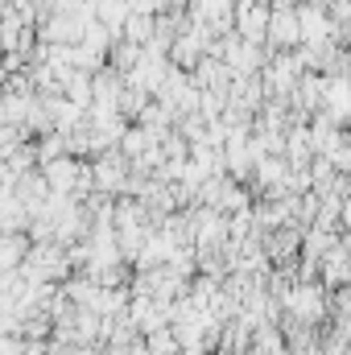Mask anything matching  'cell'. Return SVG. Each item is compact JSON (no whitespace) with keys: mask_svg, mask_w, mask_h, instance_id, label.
Listing matches in <instances>:
<instances>
[{"mask_svg":"<svg viewBox=\"0 0 351 355\" xmlns=\"http://www.w3.org/2000/svg\"><path fill=\"white\" fill-rule=\"evenodd\" d=\"M21 272H25L29 281H58V277L71 272V257H67V248H58L54 240H37V244H29L25 261H21Z\"/></svg>","mask_w":351,"mask_h":355,"instance_id":"6da1fadb","label":"cell"},{"mask_svg":"<svg viewBox=\"0 0 351 355\" xmlns=\"http://www.w3.org/2000/svg\"><path fill=\"white\" fill-rule=\"evenodd\" d=\"M29 252V240L21 232H0V268H21Z\"/></svg>","mask_w":351,"mask_h":355,"instance_id":"7a4b0ae2","label":"cell"},{"mask_svg":"<svg viewBox=\"0 0 351 355\" xmlns=\"http://www.w3.org/2000/svg\"><path fill=\"white\" fill-rule=\"evenodd\" d=\"M174 331H153V339H149V355H174Z\"/></svg>","mask_w":351,"mask_h":355,"instance_id":"3957f363","label":"cell"},{"mask_svg":"<svg viewBox=\"0 0 351 355\" xmlns=\"http://www.w3.org/2000/svg\"><path fill=\"white\" fill-rule=\"evenodd\" d=\"M21 352H25L21 335H8V331H0V355H21Z\"/></svg>","mask_w":351,"mask_h":355,"instance_id":"277c9868","label":"cell"}]
</instances>
